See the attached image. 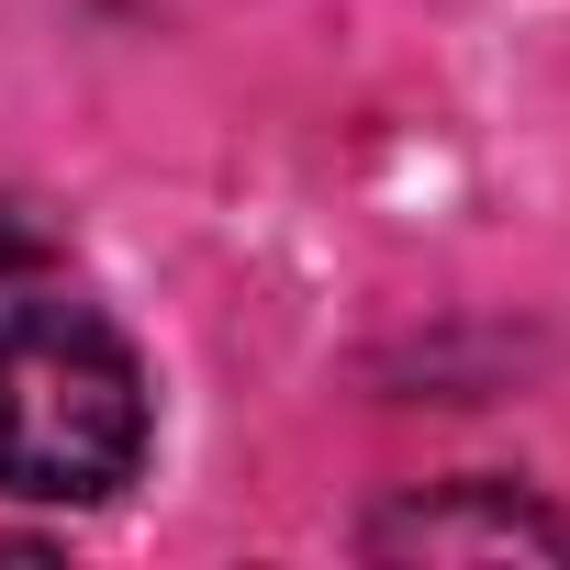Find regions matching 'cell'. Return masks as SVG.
I'll return each instance as SVG.
<instances>
[{
    "mask_svg": "<svg viewBox=\"0 0 570 570\" xmlns=\"http://www.w3.org/2000/svg\"><path fill=\"white\" fill-rule=\"evenodd\" d=\"M146 448H157V381L135 336L79 292L12 279L0 292V503L90 514L135 492Z\"/></svg>",
    "mask_w": 570,
    "mask_h": 570,
    "instance_id": "6da1fadb",
    "label": "cell"
},
{
    "mask_svg": "<svg viewBox=\"0 0 570 570\" xmlns=\"http://www.w3.org/2000/svg\"><path fill=\"white\" fill-rule=\"evenodd\" d=\"M358 559H570V503L525 481H414L358 525Z\"/></svg>",
    "mask_w": 570,
    "mask_h": 570,
    "instance_id": "7a4b0ae2",
    "label": "cell"
},
{
    "mask_svg": "<svg viewBox=\"0 0 570 570\" xmlns=\"http://www.w3.org/2000/svg\"><path fill=\"white\" fill-rule=\"evenodd\" d=\"M46 268H57V235L0 190V292H12V279H46Z\"/></svg>",
    "mask_w": 570,
    "mask_h": 570,
    "instance_id": "3957f363",
    "label": "cell"
}]
</instances>
